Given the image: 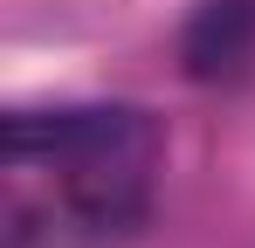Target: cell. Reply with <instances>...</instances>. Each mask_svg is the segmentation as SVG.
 Masks as SVG:
<instances>
[{
  "mask_svg": "<svg viewBox=\"0 0 255 248\" xmlns=\"http://www.w3.org/2000/svg\"><path fill=\"white\" fill-rule=\"evenodd\" d=\"M255 55V0H207L186 28V69L200 83L242 76Z\"/></svg>",
  "mask_w": 255,
  "mask_h": 248,
  "instance_id": "cell-2",
  "label": "cell"
},
{
  "mask_svg": "<svg viewBox=\"0 0 255 248\" xmlns=\"http://www.w3.org/2000/svg\"><path fill=\"white\" fill-rule=\"evenodd\" d=\"M7 248H55V235H7Z\"/></svg>",
  "mask_w": 255,
  "mask_h": 248,
  "instance_id": "cell-3",
  "label": "cell"
},
{
  "mask_svg": "<svg viewBox=\"0 0 255 248\" xmlns=\"http://www.w3.org/2000/svg\"><path fill=\"white\" fill-rule=\"evenodd\" d=\"M166 131L138 104H62L7 118V235H131L159 200Z\"/></svg>",
  "mask_w": 255,
  "mask_h": 248,
  "instance_id": "cell-1",
  "label": "cell"
}]
</instances>
